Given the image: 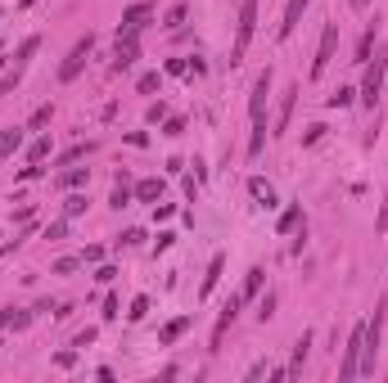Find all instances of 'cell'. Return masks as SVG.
<instances>
[{"label":"cell","instance_id":"obj_33","mask_svg":"<svg viewBox=\"0 0 388 383\" xmlns=\"http://www.w3.org/2000/svg\"><path fill=\"white\" fill-rule=\"evenodd\" d=\"M77 266H86V262H81V257H59V262H55V275H72Z\"/></svg>","mask_w":388,"mask_h":383},{"label":"cell","instance_id":"obj_21","mask_svg":"<svg viewBox=\"0 0 388 383\" xmlns=\"http://www.w3.org/2000/svg\"><path fill=\"white\" fill-rule=\"evenodd\" d=\"M32 325V311H14V307H9L5 316H0V329H28Z\"/></svg>","mask_w":388,"mask_h":383},{"label":"cell","instance_id":"obj_8","mask_svg":"<svg viewBox=\"0 0 388 383\" xmlns=\"http://www.w3.org/2000/svg\"><path fill=\"white\" fill-rule=\"evenodd\" d=\"M235 316H239V293H230V298H226V307H222V316H217V325H212V352H222L226 329L235 325Z\"/></svg>","mask_w":388,"mask_h":383},{"label":"cell","instance_id":"obj_5","mask_svg":"<svg viewBox=\"0 0 388 383\" xmlns=\"http://www.w3.org/2000/svg\"><path fill=\"white\" fill-rule=\"evenodd\" d=\"M334 45H338V23H325L321 45H316V59H312V72H307L312 81H316V77H325V68H330V59H334Z\"/></svg>","mask_w":388,"mask_h":383},{"label":"cell","instance_id":"obj_13","mask_svg":"<svg viewBox=\"0 0 388 383\" xmlns=\"http://www.w3.org/2000/svg\"><path fill=\"white\" fill-rule=\"evenodd\" d=\"M249 194L258 199V207H275V185H271V181L253 176V181H249Z\"/></svg>","mask_w":388,"mask_h":383},{"label":"cell","instance_id":"obj_24","mask_svg":"<svg viewBox=\"0 0 388 383\" xmlns=\"http://www.w3.org/2000/svg\"><path fill=\"white\" fill-rule=\"evenodd\" d=\"M36 45H41V36H28V41L18 45V55H14V68H28V59L36 55Z\"/></svg>","mask_w":388,"mask_h":383},{"label":"cell","instance_id":"obj_1","mask_svg":"<svg viewBox=\"0 0 388 383\" xmlns=\"http://www.w3.org/2000/svg\"><path fill=\"white\" fill-rule=\"evenodd\" d=\"M384 72H388V55L384 50H375V59H366V77H361V91H357V100L375 113V104H380V95H384Z\"/></svg>","mask_w":388,"mask_h":383},{"label":"cell","instance_id":"obj_31","mask_svg":"<svg viewBox=\"0 0 388 383\" xmlns=\"http://www.w3.org/2000/svg\"><path fill=\"white\" fill-rule=\"evenodd\" d=\"M298 221H302V203H294V207H289V212L280 217V234H289V230L298 226Z\"/></svg>","mask_w":388,"mask_h":383},{"label":"cell","instance_id":"obj_36","mask_svg":"<svg viewBox=\"0 0 388 383\" xmlns=\"http://www.w3.org/2000/svg\"><path fill=\"white\" fill-rule=\"evenodd\" d=\"M144 311H149V298H136V302H131V311H127V316H131V320H144Z\"/></svg>","mask_w":388,"mask_h":383},{"label":"cell","instance_id":"obj_26","mask_svg":"<svg viewBox=\"0 0 388 383\" xmlns=\"http://www.w3.org/2000/svg\"><path fill=\"white\" fill-rule=\"evenodd\" d=\"M159 86H163V72H144V77L136 81V91H140V95H154Z\"/></svg>","mask_w":388,"mask_h":383},{"label":"cell","instance_id":"obj_10","mask_svg":"<svg viewBox=\"0 0 388 383\" xmlns=\"http://www.w3.org/2000/svg\"><path fill=\"white\" fill-rule=\"evenodd\" d=\"M266 95H271V68L258 72L253 81V95H249V118H266Z\"/></svg>","mask_w":388,"mask_h":383},{"label":"cell","instance_id":"obj_11","mask_svg":"<svg viewBox=\"0 0 388 383\" xmlns=\"http://www.w3.org/2000/svg\"><path fill=\"white\" fill-rule=\"evenodd\" d=\"M298 95H302V86L294 81V86L285 91V100H280V113H275V131H271V135H285V131H289V118H294V104H298Z\"/></svg>","mask_w":388,"mask_h":383},{"label":"cell","instance_id":"obj_9","mask_svg":"<svg viewBox=\"0 0 388 383\" xmlns=\"http://www.w3.org/2000/svg\"><path fill=\"white\" fill-rule=\"evenodd\" d=\"M307 5H312V0H289V5H285L280 28H275V36H280V41H289V36L298 32V23H302V14H307Z\"/></svg>","mask_w":388,"mask_h":383},{"label":"cell","instance_id":"obj_39","mask_svg":"<svg viewBox=\"0 0 388 383\" xmlns=\"http://www.w3.org/2000/svg\"><path fill=\"white\" fill-rule=\"evenodd\" d=\"M262 375H271V365H266V361H258V365H249V375H244V379L253 383V379H262Z\"/></svg>","mask_w":388,"mask_h":383},{"label":"cell","instance_id":"obj_28","mask_svg":"<svg viewBox=\"0 0 388 383\" xmlns=\"http://www.w3.org/2000/svg\"><path fill=\"white\" fill-rule=\"evenodd\" d=\"M186 14H190L186 5H172V9H167V14H163V28H172V32H176L181 23H186Z\"/></svg>","mask_w":388,"mask_h":383},{"label":"cell","instance_id":"obj_37","mask_svg":"<svg viewBox=\"0 0 388 383\" xmlns=\"http://www.w3.org/2000/svg\"><path fill=\"white\" fill-rule=\"evenodd\" d=\"M68 234V221H55V226H45V239H64Z\"/></svg>","mask_w":388,"mask_h":383},{"label":"cell","instance_id":"obj_3","mask_svg":"<svg viewBox=\"0 0 388 383\" xmlns=\"http://www.w3.org/2000/svg\"><path fill=\"white\" fill-rule=\"evenodd\" d=\"M95 55V32H86V36H77L72 41V50H68V59L59 64V81H77V72L86 68V59Z\"/></svg>","mask_w":388,"mask_h":383},{"label":"cell","instance_id":"obj_27","mask_svg":"<svg viewBox=\"0 0 388 383\" xmlns=\"http://www.w3.org/2000/svg\"><path fill=\"white\" fill-rule=\"evenodd\" d=\"M86 212V194H68L64 199V217H81Z\"/></svg>","mask_w":388,"mask_h":383},{"label":"cell","instance_id":"obj_14","mask_svg":"<svg viewBox=\"0 0 388 383\" xmlns=\"http://www.w3.org/2000/svg\"><path fill=\"white\" fill-rule=\"evenodd\" d=\"M222 270H226V257L217 253L212 262H208V275H203V284H199V298H208V293L217 289V280H222Z\"/></svg>","mask_w":388,"mask_h":383},{"label":"cell","instance_id":"obj_38","mask_svg":"<svg viewBox=\"0 0 388 383\" xmlns=\"http://www.w3.org/2000/svg\"><path fill=\"white\" fill-rule=\"evenodd\" d=\"M186 131V118H167V127H163V135H181Z\"/></svg>","mask_w":388,"mask_h":383},{"label":"cell","instance_id":"obj_19","mask_svg":"<svg viewBox=\"0 0 388 383\" xmlns=\"http://www.w3.org/2000/svg\"><path fill=\"white\" fill-rule=\"evenodd\" d=\"M50 149H55L50 135H36V140L28 144V163H45V158H50Z\"/></svg>","mask_w":388,"mask_h":383},{"label":"cell","instance_id":"obj_6","mask_svg":"<svg viewBox=\"0 0 388 383\" xmlns=\"http://www.w3.org/2000/svg\"><path fill=\"white\" fill-rule=\"evenodd\" d=\"M149 18H154V5H149V0H136V5L122 9V23H118V32H122V36H140Z\"/></svg>","mask_w":388,"mask_h":383},{"label":"cell","instance_id":"obj_17","mask_svg":"<svg viewBox=\"0 0 388 383\" xmlns=\"http://www.w3.org/2000/svg\"><path fill=\"white\" fill-rule=\"evenodd\" d=\"M262 284H266V270H262V266H249V275H244V293H239V302L258 298V293H262Z\"/></svg>","mask_w":388,"mask_h":383},{"label":"cell","instance_id":"obj_30","mask_svg":"<svg viewBox=\"0 0 388 383\" xmlns=\"http://www.w3.org/2000/svg\"><path fill=\"white\" fill-rule=\"evenodd\" d=\"M50 118H55V104H41V108H36V113H32L28 131H41V127H45V122H50Z\"/></svg>","mask_w":388,"mask_h":383},{"label":"cell","instance_id":"obj_18","mask_svg":"<svg viewBox=\"0 0 388 383\" xmlns=\"http://www.w3.org/2000/svg\"><path fill=\"white\" fill-rule=\"evenodd\" d=\"M136 199H140V203H154V199H163V181H159V176L140 181V185H136Z\"/></svg>","mask_w":388,"mask_h":383},{"label":"cell","instance_id":"obj_25","mask_svg":"<svg viewBox=\"0 0 388 383\" xmlns=\"http://www.w3.org/2000/svg\"><path fill=\"white\" fill-rule=\"evenodd\" d=\"M108 207H118V212H122V207H131V190H127V181H118V185H113V199H108Z\"/></svg>","mask_w":388,"mask_h":383},{"label":"cell","instance_id":"obj_23","mask_svg":"<svg viewBox=\"0 0 388 383\" xmlns=\"http://www.w3.org/2000/svg\"><path fill=\"white\" fill-rule=\"evenodd\" d=\"M375 36H380V23H375V28H366V36L357 41V64H366V59H370V50H375Z\"/></svg>","mask_w":388,"mask_h":383},{"label":"cell","instance_id":"obj_40","mask_svg":"<svg viewBox=\"0 0 388 383\" xmlns=\"http://www.w3.org/2000/svg\"><path fill=\"white\" fill-rule=\"evenodd\" d=\"M91 343H95V329H81L77 338H72V348H91Z\"/></svg>","mask_w":388,"mask_h":383},{"label":"cell","instance_id":"obj_45","mask_svg":"<svg viewBox=\"0 0 388 383\" xmlns=\"http://www.w3.org/2000/svg\"><path fill=\"white\" fill-rule=\"evenodd\" d=\"M348 5H353V9H366V0H348Z\"/></svg>","mask_w":388,"mask_h":383},{"label":"cell","instance_id":"obj_12","mask_svg":"<svg viewBox=\"0 0 388 383\" xmlns=\"http://www.w3.org/2000/svg\"><path fill=\"white\" fill-rule=\"evenodd\" d=\"M23 131H28V127H5V131H0V167L23 149Z\"/></svg>","mask_w":388,"mask_h":383},{"label":"cell","instance_id":"obj_34","mask_svg":"<svg viewBox=\"0 0 388 383\" xmlns=\"http://www.w3.org/2000/svg\"><path fill=\"white\" fill-rule=\"evenodd\" d=\"M271 316H275V298H271V293H266V298L258 302V320L266 325V320H271Z\"/></svg>","mask_w":388,"mask_h":383},{"label":"cell","instance_id":"obj_43","mask_svg":"<svg viewBox=\"0 0 388 383\" xmlns=\"http://www.w3.org/2000/svg\"><path fill=\"white\" fill-rule=\"evenodd\" d=\"M100 257H104V248H100V244H91V248L81 253V262H100Z\"/></svg>","mask_w":388,"mask_h":383},{"label":"cell","instance_id":"obj_20","mask_svg":"<svg viewBox=\"0 0 388 383\" xmlns=\"http://www.w3.org/2000/svg\"><path fill=\"white\" fill-rule=\"evenodd\" d=\"M86 181H91L86 167H68L64 176H59V190H77V185H86Z\"/></svg>","mask_w":388,"mask_h":383},{"label":"cell","instance_id":"obj_2","mask_svg":"<svg viewBox=\"0 0 388 383\" xmlns=\"http://www.w3.org/2000/svg\"><path fill=\"white\" fill-rule=\"evenodd\" d=\"M253 32H258V0H244V5H239V23H235V50H230V64L244 59Z\"/></svg>","mask_w":388,"mask_h":383},{"label":"cell","instance_id":"obj_35","mask_svg":"<svg viewBox=\"0 0 388 383\" xmlns=\"http://www.w3.org/2000/svg\"><path fill=\"white\" fill-rule=\"evenodd\" d=\"M18 77H23V68H14V72H5V77H0V95H9L18 86Z\"/></svg>","mask_w":388,"mask_h":383},{"label":"cell","instance_id":"obj_41","mask_svg":"<svg viewBox=\"0 0 388 383\" xmlns=\"http://www.w3.org/2000/svg\"><path fill=\"white\" fill-rule=\"evenodd\" d=\"M122 311H118V298H104V320H118Z\"/></svg>","mask_w":388,"mask_h":383},{"label":"cell","instance_id":"obj_15","mask_svg":"<svg viewBox=\"0 0 388 383\" xmlns=\"http://www.w3.org/2000/svg\"><path fill=\"white\" fill-rule=\"evenodd\" d=\"M194 325V320L190 316H176V320H167V325H163V333H159V343H163V348H172V343L181 338V333H186Z\"/></svg>","mask_w":388,"mask_h":383},{"label":"cell","instance_id":"obj_29","mask_svg":"<svg viewBox=\"0 0 388 383\" xmlns=\"http://www.w3.org/2000/svg\"><path fill=\"white\" fill-rule=\"evenodd\" d=\"M353 100H357V91H348V86H338V91H334V95H330L325 104H330V108H348Z\"/></svg>","mask_w":388,"mask_h":383},{"label":"cell","instance_id":"obj_4","mask_svg":"<svg viewBox=\"0 0 388 383\" xmlns=\"http://www.w3.org/2000/svg\"><path fill=\"white\" fill-rule=\"evenodd\" d=\"M361 343H366V325H353L348 348H343V356H338V379H357L361 375Z\"/></svg>","mask_w":388,"mask_h":383},{"label":"cell","instance_id":"obj_16","mask_svg":"<svg viewBox=\"0 0 388 383\" xmlns=\"http://www.w3.org/2000/svg\"><path fill=\"white\" fill-rule=\"evenodd\" d=\"M307 352H312V329H302V333H298V343H294V361H289V375H302V361H307Z\"/></svg>","mask_w":388,"mask_h":383},{"label":"cell","instance_id":"obj_44","mask_svg":"<svg viewBox=\"0 0 388 383\" xmlns=\"http://www.w3.org/2000/svg\"><path fill=\"white\" fill-rule=\"evenodd\" d=\"M127 144H136V149H144V144H149V135H144V131H131V135H127Z\"/></svg>","mask_w":388,"mask_h":383},{"label":"cell","instance_id":"obj_32","mask_svg":"<svg viewBox=\"0 0 388 383\" xmlns=\"http://www.w3.org/2000/svg\"><path fill=\"white\" fill-rule=\"evenodd\" d=\"M86 154H95V144H72V149H68L64 158H59V163H81Z\"/></svg>","mask_w":388,"mask_h":383},{"label":"cell","instance_id":"obj_7","mask_svg":"<svg viewBox=\"0 0 388 383\" xmlns=\"http://www.w3.org/2000/svg\"><path fill=\"white\" fill-rule=\"evenodd\" d=\"M140 59V36H122L118 32V45H113V72H127L131 64Z\"/></svg>","mask_w":388,"mask_h":383},{"label":"cell","instance_id":"obj_22","mask_svg":"<svg viewBox=\"0 0 388 383\" xmlns=\"http://www.w3.org/2000/svg\"><path fill=\"white\" fill-rule=\"evenodd\" d=\"M262 144H266V118H253V135H249V154L258 158V154H262Z\"/></svg>","mask_w":388,"mask_h":383},{"label":"cell","instance_id":"obj_42","mask_svg":"<svg viewBox=\"0 0 388 383\" xmlns=\"http://www.w3.org/2000/svg\"><path fill=\"white\" fill-rule=\"evenodd\" d=\"M163 118H167V104H163V100L149 104V122H163Z\"/></svg>","mask_w":388,"mask_h":383}]
</instances>
